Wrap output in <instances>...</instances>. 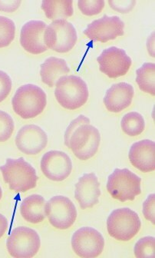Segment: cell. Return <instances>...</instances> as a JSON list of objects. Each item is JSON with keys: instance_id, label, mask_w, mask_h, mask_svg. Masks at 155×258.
Here are the masks:
<instances>
[{"instance_id": "6da1fadb", "label": "cell", "mask_w": 155, "mask_h": 258, "mask_svg": "<svg viewBox=\"0 0 155 258\" xmlns=\"http://www.w3.org/2000/svg\"><path fill=\"white\" fill-rule=\"evenodd\" d=\"M65 145L82 161H87L97 153L100 145L99 130L90 124V119L81 115L73 120L65 133Z\"/></svg>"}, {"instance_id": "7a4b0ae2", "label": "cell", "mask_w": 155, "mask_h": 258, "mask_svg": "<svg viewBox=\"0 0 155 258\" xmlns=\"http://www.w3.org/2000/svg\"><path fill=\"white\" fill-rule=\"evenodd\" d=\"M0 171L10 190L26 192L36 187L38 176L36 169L23 157L17 159L7 158L5 165L0 166Z\"/></svg>"}, {"instance_id": "3957f363", "label": "cell", "mask_w": 155, "mask_h": 258, "mask_svg": "<svg viewBox=\"0 0 155 258\" xmlns=\"http://www.w3.org/2000/svg\"><path fill=\"white\" fill-rule=\"evenodd\" d=\"M46 104L47 96L45 92L33 84L19 88L12 99L13 110L23 119H30L40 115Z\"/></svg>"}, {"instance_id": "277c9868", "label": "cell", "mask_w": 155, "mask_h": 258, "mask_svg": "<svg viewBox=\"0 0 155 258\" xmlns=\"http://www.w3.org/2000/svg\"><path fill=\"white\" fill-rule=\"evenodd\" d=\"M55 85V99L64 108L78 109L87 102L89 89L82 78L76 76H63Z\"/></svg>"}, {"instance_id": "5b68a950", "label": "cell", "mask_w": 155, "mask_h": 258, "mask_svg": "<svg viewBox=\"0 0 155 258\" xmlns=\"http://www.w3.org/2000/svg\"><path fill=\"white\" fill-rule=\"evenodd\" d=\"M141 178L127 168H116L108 176L107 190L121 202L134 201L141 193Z\"/></svg>"}, {"instance_id": "8992f818", "label": "cell", "mask_w": 155, "mask_h": 258, "mask_svg": "<svg viewBox=\"0 0 155 258\" xmlns=\"http://www.w3.org/2000/svg\"><path fill=\"white\" fill-rule=\"evenodd\" d=\"M141 228V221L138 215L128 208L115 210L107 220L108 234L120 241L131 240Z\"/></svg>"}, {"instance_id": "52a82bcc", "label": "cell", "mask_w": 155, "mask_h": 258, "mask_svg": "<svg viewBox=\"0 0 155 258\" xmlns=\"http://www.w3.org/2000/svg\"><path fill=\"white\" fill-rule=\"evenodd\" d=\"M40 246V237L38 233L24 226L15 228L7 241L9 253L16 258L33 257L37 254Z\"/></svg>"}, {"instance_id": "ba28073f", "label": "cell", "mask_w": 155, "mask_h": 258, "mask_svg": "<svg viewBox=\"0 0 155 258\" xmlns=\"http://www.w3.org/2000/svg\"><path fill=\"white\" fill-rule=\"evenodd\" d=\"M75 28L65 20H55L47 26L44 34V42L48 48L59 53L72 49L77 42Z\"/></svg>"}, {"instance_id": "9c48e42d", "label": "cell", "mask_w": 155, "mask_h": 258, "mask_svg": "<svg viewBox=\"0 0 155 258\" xmlns=\"http://www.w3.org/2000/svg\"><path fill=\"white\" fill-rule=\"evenodd\" d=\"M45 214L54 228L66 230L77 218V210L73 202L65 196H55L45 205Z\"/></svg>"}, {"instance_id": "30bf717a", "label": "cell", "mask_w": 155, "mask_h": 258, "mask_svg": "<svg viewBox=\"0 0 155 258\" xmlns=\"http://www.w3.org/2000/svg\"><path fill=\"white\" fill-rule=\"evenodd\" d=\"M104 247L103 236L90 227H83L77 230L71 238L72 250L80 257H97L102 254Z\"/></svg>"}, {"instance_id": "8fae6325", "label": "cell", "mask_w": 155, "mask_h": 258, "mask_svg": "<svg viewBox=\"0 0 155 258\" xmlns=\"http://www.w3.org/2000/svg\"><path fill=\"white\" fill-rule=\"evenodd\" d=\"M99 70L111 79L124 76L131 68L132 61L122 48H106L97 58Z\"/></svg>"}, {"instance_id": "7c38bea8", "label": "cell", "mask_w": 155, "mask_h": 258, "mask_svg": "<svg viewBox=\"0 0 155 258\" xmlns=\"http://www.w3.org/2000/svg\"><path fill=\"white\" fill-rule=\"evenodd\" d=\"M125 23L118 16H102L85 29L84 34L95 42H107L124 35Z\"/></svg>"}, {"instance_id": "4fadbf2b", "label": "cell", "mask_w": 155, "mask_h": 258, "mask_svg": "<svg viewBox=\"0 0 155 258\" xmlns=\"http://www.w3.org/2000/svg\"><path fill=\"white\" fill-rule=\"evenodd\" d=\"M41 169L45 177L53 181L68 178L72 170L71 158L61 151H49L41 160Z\"/></svg>"}, {"instance_id": "5bb4252c", "label": "cell", "mask_w": 155, "mask_h": 258, "mask_svg": "<svg viewBox=\"0 0 155 258\" xmlns=\"http://www.w3.org/2000/svg\"><path fill=\"white\" fill-rule=\"evenodd\" d=\"M47 144V134L36 124L23 126L16 137V145L19 150L28 155L40 153Z\"/></svg>"}, {"instance_id": "9a60e30c", "label": "cell", "mask_w": 155, "mask_h": 258, "mask_svg": "<svg viewBox=\"0 0 155 258\" xmlns=\"http://www.w3.org/2000/svg\"><path fill=\"white\" fill-rule=\"evenodd\" d=\"M46 28V23L40 20H32L23 26L20 33V43L26 52L39 55L48 50V47L44 42Z\"/></svg>"}, {"instance_id": "2e32d148", "label": "cell", "mask_w": 155, "mask_h": 258, "mask_svg": "<svg viewBox=\"0 0 155 258\" xmlns=\"http://www.w3.org/2000/svg\"><path fill=\"white\" fill-rule=\"evenodd\" d=\"M74 187V198L82 209L93 208L99 203L101 196L100 183L95 173L83 174Z\"/></svg>"}, {"instance_id": "e0dca14e", "label": "cell", "mask_w": 155, "mask_h": 258, "mask_svg": "<svg viewBox=\"0 0 155 258\" xmlns=\"http://www.w3.org/2000/svg\"><path fill=\"white\" fill-rule=\"evenodd\" d=\"M154 142L144 139L131 145L128 157L133 166L139 171L147 173L154 171Z\"/></svg>"}, {"instance_id": "ac0fdd59", "label": "cell", "mask_w": 155, "mask_h": 258, "mask_svg": "<svg viewBox=\"0 0 155 258\" xmlns=\"http://www.w3.org/2000/svg\"><path fill=\"white\" fill-rule=\"evenodd\" d=\"M134 94V88L131 84L117 83L107 90L104 103L107 109L111 112H121L131 105Z\"/></svg>"}, {"instance_id": "d6986e66", "label": "cell", "mask_w": 155, "mask_h": 258, "mask_svg": "<svg viewBox=\"0 0 155 258\" xmlns=\"http://www.w3.org/2000/svg\"><path fill=\"white\" fill-rule=\"evenodd\" d=\"M42 83L49 87H53L61 77L70 73L69 67L63 58L49 57L40 67Z\"/></svg>"}, {"instance_id": "ffe728a7", "label": "cell", "mask_w": 155, "mask_h": 258, "mask_svg": "<svg viewBox=\"0 0 155 258\" xmlns=\"http://www.w3.org/2000/svg\"><path fill=\"white\" fill-rule=\"evenodd\" d=\"M46 202L39 195H32L25 199L20 205V213L27 222L39 224L46 217L45 214Z\"/></svg>"}, {"instance_id": "44dd1931", "label": "cell", "mask_w": 155, "mask_h": 258, "mask_svg": "<svg viewBox=\"0 0 155 258\" xmlns=\"http://www.w3.org/2000/svg\"><path fill=\"white\" fill-rule=\"evenodd\" d=\"M42 9L49 20H65L73 15V1L71 0H44Z\"/></svg>"}, {"instance_id": "7402d4cb", "label": "cell", "mask_w": 155, "mask_h": 258, "mask_svg": "<svg viewBox=\"0 0 155 258\" xmlns=\"http://www.w3.org/2000/svg\"><path fill=\"white\" fill-rule=\"evenodd\" d=\"M154 63L146 62L136 71V83L139 89L146 93L155 95Z\"/></svg>"}, {"instance_id": "603a6c76", "label": "cell", "mask_w": 155, "mask_h": 258, "mask_svg": "<svg viewBox=\"0 0 155 258\" xmlns=\"http://www.w3.org/2000/svg\"><path fill=\"white\" fill-rule=\"evenodd\" d=\"M121 126L125 134L134 137L144 132L145 121L140 113L131 111L123 117Z\"/></svg>"}, {"instance_id": "cb8c5ba5", "label": "cell", "mask_w": 155, "mask_h": 258, "mask_svg": "<svg viewBox=\"0 0 155 258\" xmlns=\"http://www.w3.org/2000/svg\"><path fill=\"white\" fill-rule=\"evenodd\" d=\"M16 26L14 22L0 16V48L9 46L15 39Z\"/></svg>"}, {"instance_id": "d4e9b609", "label": "cell", "mask_w": 155, "mask_h": 258, "mask_svg": "<svg viewBox=\"0 0 155 258\" xmlns=\"http://www.w3.org/2000/svg\"><path fill=\"white\" fill-rule=\"evenodd\" d=\"M155 238L144 237L140 239L134 245V255L137 258H154Z\"/></svg>"}, {"instance_id": "484cf974", "label": "cell", "mask_w": 155, "mask_h": 258, "mask_svg": "<svg viewBox=\"0 0 155 258\" xmlns=\"http://www.w3.org/2000/svg\"><path fill=\"white\" fill-rule=\"evenodd\" d=\"M14 128L13 118L8 113L0 110V142L9 140L14 132Z\"/></svg>"}, {"instance_id": "4316f807", "label": "cell", "mask_w": 155, "mask_h": 258, "mask_svg": "<svg viewBox=\"0 0 155 258\" xmlns=\"http://www.w3.org/2000/svg\"><path fill=\"white\" fill-rule=\"evenodd\" d=\"M78 7L86 16H92L99 14L105 7L103 0H80Z\"/></svg>"}, {"instance_id": "83f0119b", "label": "cell", "mask_w": 155, "mask_h": 258, "mask_svg": "<svg viewBox=\"0 0 155 258\" xmlns=\"http://www.w3.org/2000/svg\"><path fill=\"white\" fill-rule=\"evenodd\" d=\"M11 79L5 72L0 70V102H4L11 92Z\"/></svg>"}, {"instance_id": "f1b7e54d", "label": "cell", "mask_w": 155, "mask_h": 258, "mask_svg": "<svg viewBox=\"0 0 155 258\" xmlns=\"http://www.w3.org/2000/svg\"><path fill=\"white\" fill-rule=\"evenodd\" d=\"M154 199V194H150L143 203V215L146 219L153 224H155Z\"/></svg>"}, {"instance_id": "f546056e", "label": "cell", "mask_w": 155, "mask_h": 258, "mask_svg": "<svg viewBox=\"0 0 155 258\" xmlns=\"http://www.w3.org/2000/svg\"><path fill=\"white\" fill-rule=\"evenodd\" d=\"M108 4L113 10H116V11L121 13H127L134 8L136 4V1H132V0H129V1H125V0H123V1H111V0H109Z\"/></svg>"}, {"instance_id": "4dcf8cb0", "label": "cell", "mask_w": 155, "mask_h": 258, "mask_svg": "<svg viewBox=\"0 0 155 258\" xmlns=\"http://www.w3.org/2000/svg\"><path fill=\"white\" fill-rule=\"evenodd\" d=\"M21 1H0V10L5 12L16 11L20 7Z\"/></svg>"}, {"instance_id": "1f68e13d", "label": "cell", "mask_w": 155, "mask_h": 258, "mask_svg": "<svg viewBox=\"0 0 155 258\" xmlns=\"http://www.w3.org/2000/svg\"><path fill=\"white\" fill-rule=\"evenodd\" d=\"M9 228V221L4 215L0 214V238L5 234Z\"/></svg>"}, {"instance_id": "d6a6232c", "label": "cell", "mask_w": 155, "mask_h": 258, "mask_svg": "<svg viewBox=\"0 0 155 258\" xmlns=\"http://www.w3.org/2000/svg\"><path fill=\"white\" fill-rule=\"evenodd\" d=\"M3 197V190L2 188H1V187H0V200H1V199H2Z\"/></svg>"}]
</instances>
